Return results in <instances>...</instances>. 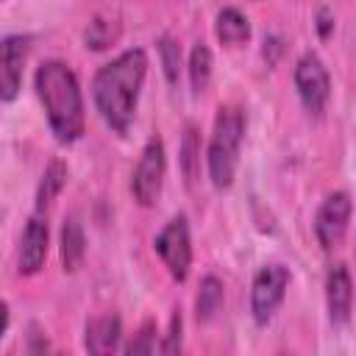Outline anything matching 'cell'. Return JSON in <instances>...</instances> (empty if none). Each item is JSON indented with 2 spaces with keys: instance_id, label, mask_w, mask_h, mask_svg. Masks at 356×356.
<instances>
[{
  "instance_id": "cell-22",
  "label": "cell",
  "mask_w": 356,
  "mask_h": 356,
  "mask_svg": "<svg viewBox=\"0 0 356 356\" xmlns=\"http://www.w3.org/2000/svg\"><path fill=\"white\" fill-rule=\"evenodd\" d=\"M181 331H184V317H181V309H172L170 328H167L164 342L159 345V350H161V353H175V350H181Z\"/></svg>"
},
{
  "instance_id": "cell-15",
  "label": "cell",
  "mask_w": 356,
  "mask_h": 356,
  "mask_svg": "<svg viewBox=\"0 0 356 356\" xmlns=\"http://www.w3.org/2000/svg\"><path fill=\"white\" fill-rule=\"evenodd\" d=\"M67 186V164L61 159H50L44 172H42V181L36 186V211H47L56 197L61 195V189Z\"/></svg>"
},
{
  "instance_id": "cell-7",
  "label": "cell",
  "mask_w": 356,
  "mask_h": 356,
  "mask_svg": "<svg viewBox=\"0 0 356 356\" xmlns=\"http://www.w3.org/2000/svg\"><path fill=\"white\" fill-rule=\"evenodd\" d=\"M295 89L303 108L312 117H320L331 97V75L317 53H303L295 64Z\"/></svg>"
},
{
  "instance_id": "cell-8",
  "label": "cell",
  "mask_w": 356,
  "mask_h": 356,
  "mask_svg": "<svg viewBox=\"0 0 356 356\" xmlns=\"http://www.w3.org/2000/svg\"><path fill=\"white\" fill-rule=\"evenodd\" d=\"M350 214H353V200L348 192L337 189L325 195V200L320 203L314 214V236L323 250H337L342 245L348 225H350Z\"/></svg>"
},
{
  "instance_id": "cell-21",
  "label": "cell",
  "mask_w": 356,
  "mask_h": 356,
  "mask_svg": "<svg viewBox=\"0 0 356 356\" xmlns=\"http://www.w3.org/2000/svg\"><path fill=\"white\" fill-rule=\"evenodd\" d=\"M153 350H156V323L145 320L136 337L125 345V353H153Z\"/></svg>"
},
{
  "instance_id": "cell-16",
  "label": "cell",
  "mask_w": 356,
  "mask_h": 356,
  "mask_svg": "<svg viewBox=\"0 0 356 356\" xmlns=\"http://www.w3.org/2000/svg\"><path fill=\"white\" fill-rule=\"evenodd\" d=\"M178 153H181L178 156V164H181L184 181H186V186H192L195 178H197V172H200V131H197L195 122H186Z\"/></svg>"
},
{
  "instance_id": "cell-9",
  "label": "cell",
  "mask_w": 356,
  "mask_h": 356,
  "mask_svg": "<svg viewBox=\"0 0 356 356\" xmlns=\"http://www.w3.org/2000/svg\"><path fill=\"white\" fill-rule=\"evenodd\" d=\"M31 50L28 33H8L0 47V100L11 103L22 86V70Z\"/></svg>"
},
{
  "instance_id": "cell-19",
  "label": "cell",
  "mask_w": 356,
  "mask_h": 356,
  "mask_svg": "<svg viewBox=\"0 0 356 356\" xmlns=\"http://www.w3.org/2000/svg\"><path fill=\"white\" fill-rule=\"evenodd\" d=\"M156 47H159V58H161V70H164V78H167V83H178V78H181V47H178V42L172 39V36H159V42H156Z\"/></svg>"
},
{
  "instance_id": "cell-6",
  "label": "cell",
  "mask_w": 356,
  "mask_h": 356,
  "mask_svg": "<svg viewBox=\"0 0 356 356\" xmlns=\"http://www.w3.org/2000/svg\"><path fill=\"white\" fill-rule=\"evenodd\" d=\"M153 250L164 261L167 273L184 284L192 267V236H189V222L184 214H175L153 239Z\"/></svg>"
},
{
  "instance_id": "cell-12",
  "label": "cell",
  "mask_w": 356,
  "mask_h": 356,
  "mask_svg": "<svg viewBox=\"0 0 356 356\" xmlns=\"http://www.w3.org/2000/svg\"><path fill=\"white\" fill-rule=\"evenodd\" d=\"M120 339H122V323L117 314H100L86 323L83 348L89 353H97V356L114 353V350H120Z\"/></svg>"
},
{
  "instance_id": "cell-11",
  "label": "cell",
  "mask_w": 356,
  "mask_h": 356,
  "mask_svg": "<svg viewBox=\"0 0 356 356\" xmlns=\"http://www.w3.org/2000/svg\"><path fill=\"white\" fill-rule=\"evenodd\" d=\"M353 303V281L345 264H331L325 273V309L334 325H345L350 320Z\"/></svg>"
},
{
  "instance_id": "cell-1",
  "label": "cell",
  "mask_w": 356,
  "mask_h": 356,
  "mask_svg": "<svg viewBox=\"0 0 356 356\" xmlns=\"http://www.w3.org/2000/svg\"><path fill=\"white\" fill-rule=\"evenodd\" d=\"M145 75H147V53L142 47H131L122 50L108 64H103L92 78L95 108L103 117V122L120 136H125L134 122Z\"/></svg>"
},
{
  "instance_id": "cell-17",
  "label": "cell",
  "mask_w": 356,
  "mask_h": 356,
  "mask_svg": "<svg viewBox=\"0 0 356 356\" xmlns=\"http://www.w3.org/2000/svg\"><path fill=\"white\" fill-rule=\"evenodd\" d=\"M225 300V289H222V281L217 275H206L200 278V286H197V298H195V312H197V320L200 323H209L220 306Z\"/></svg>"
},
{
  "instance_id": "cell-2",
  "label": "cell",
  "mask_w": 356,
  "mask_h": 356,
  "mask_svg": "<svg viewBox=\"0 0 356 356\" xmlns=\"http://www.w3.org/2000/svg\"><path fill=\"white\" fill-rule=\"evenodd\" d=\"M33 86L53 136L61 145L78 142L86 128V111H83L81 83L72 67L58 58H47L36 67Z\"/></svg>"
},
{
  "instance_id": "cell-13",
  "label": "cell",
  "mask_w": 356,
  "mask_h": 356,
  "mask_svg": "<svg viewBox=\"0 0 356 356\" xmlns=\"http://www.w3.org/2000/svg\"><path fill=\"white\" fill-rule=\"evenodd\" d=\"M214 33H217L220 44H225V47H242L250 39V19L239 8L225 6V8L217 11Z\"/></svg>"
},
{
  "instance_id": "cell-20",
  "label": "cell",
  "mask_w": 356,
  "mask_h": 356,
  "mask_svg": "<svg viewBox=\"0 0 356 356\" xmlns=\"http://www.w3.org/2000/svg\"><path fill=\"white\" fill-rule=\"evenodd\" d=\"M117 36H120V25L111 22V19H106V17H95V19L86 25V33H83L86 47H92V50L108 47L111 42H117Z\"/></svg>"
},
{
  "instance_id": "cell-18",
  "label": "cell",
  "mask_w": 356,
  "mask_h": 356,
  "mask_svg": "<svg viewBox=\"0 0 356 356\" xmlns=\"http://www.w3.org/2000/svg\"><path fill=\"white\" fill-rule=\"evenodd\" d=\"M211 67H214V58H211V50L206 42H197L189 53V83H192V92L195 95H203L211 83Z\"/></svg>"
},
{
  "instance_id": "cell-3",
  "label": "cell",
  "mask_w": 356,
  "mask_h": 356,
  "mask_svg": "<svg viewBox=\"0 0 356 356\" xmlns=\"http://www.w3.org/2000/svg\"><path fill=\"white\" fill-rule=\"evenodd\" d=\"M245 139V111L239 106H220L211 128V139L206 147L209 181L214 189H228L236 178L239 150Z\"/></svg>"
},
{
  "instance_id": "cell-5",
  "label": "cell",
  "mask_w": 356,
  "mask_h": 356,
  "mask_svg": "<svg viewBox=\"0 0 356 356\" xmlns=\"http://www.w3.org/2000/svg\"><path fill=\"white\" fill-rule=\"evenodd\" d=\"M289 281H292L289 270L278 261L259 267V273L253 275V284H250V314H253L256 325H267L275 317L278 306L286 298Z\"/></svg>"
},
{
  "instance_id": "cell-23",
  "label": "cell",
  "mask_w": 356,
  "mask_h": 356,
  "mask_svg": "<svg viewBox=\"0 0 356 356\" xmlns=\"http://www.w3.org/2000/svg\"><path fill=\"white\" fill-rule=\"evenodd\" d=\"M331 31H334V17L328 14V8H320L317 11V33H320V39H328Z\"/></svg>"
},
{
  "instance_id": "cell-10",
  "label": "cell",
  "mask_w": 356,
  "mask_h": 356,
  "mask_svg": "<svg viewBox=\"0 0 356 356\" xmlns=\"http://www.w3.org/2000/svg\"><path fill=\"white\" fill-rule=\"evenodd\" d=\"M47 242H50L47 222H44L42 211H36L25 222L22 236H19V250H17V270H19V275H36L44 267Z\"/></svg>"
},
{
  "instance_id": "cell-14",
  "label": "cell",
  "mask_w": 356,
  "mask_h": 356,
  "mask_svg": "<svg viewBox=\"0 0 356 356\" xmlns=\"http://www.w3.org/2000/svg\"><path fill=\"white\" fill-rule=\"evenodd\" d=\"M58 253H61V267L64 273H75L83 264L86 256V239H83V228L75 217H67L61 225V239H58Z\"/></svg>"
},
{
  "instance_id": "cell-4",
  "label": "cell",
  "mask_w": 356,
  "mask_h": 356,
  "mask_svg": "<svg viewBox=\"0 0 356 356\" xmlns=\"http://www.w3.org/2000/svg\"><path fill=\"white\" fill-rule=\"evenodd\" d=\"M164 175H167L164 142L159 136H150L147 145L142 147V156H139V161L134 167V175H131L134 200L145 209L156 206V200L161 197V189H164Z\"/></svg>"
}]
</instances>
